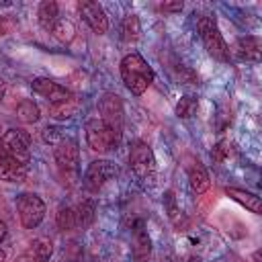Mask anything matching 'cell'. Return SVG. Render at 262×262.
I'll return each instance as SVG.
<instances>
[{
  "label": "cell",
  "mask_w": 262,
  "mask_h": 262,
  "mask_svg": "<svg viewBox=\"0 0 262 262\" xmlns=\"http://www.w3.org/2000/svg\"><path fill=\"white\" fill-rule=\"evenodd\" d=\"M121 78H123L125 88L131 94L139 96L154 82V70L137 51H131L121 59Z\"/></svg>",
  "instance_id": "6da1fadb"
},
{
  "label": "cell",
  "mask_w": 262,
  "mask_h": 262,
  "mask_svg": "<svg viewBox=\"0 0 262 262\" xmlns=\"http://www.w3.org/2000/svg\"><path fill=\"white\" fill-rule=\"evenodd\" d=\"M129 166L133 170V174L137 176V180L143 186H154L156 184V174H158V166H156V156L151 151V147L145 141H135L131 145L129 151Z\"/></svg>",
  "instance_id": "7a4b0ae2"
},
{
  "label": "cell",
  "mask_w": 262,
  "mask_h": 262,
  "mask_svg": "<svg viewBox=\"0 0 262 262\" xmlns=\"http://www.w3.org/2000/svg\"><path fill=\"white\" fill-rule=\"evenodd\" d=\"M196 31H199V37H201V41H203V45L211 57H215L217 61H229V47L223 41L213 16L199 14L196 16Z\"/></svg>",
  "instance_id": "3957f363"
},
{
  "label": "cell",
  "mask_w": 262,
  "mask_h": 262,
  "mask_svg": "<svg viewBox=\"0 0 262 262\" xmlns=\"http://www.w3.org/2000/svg\"><path fill=\"white\" fill-rule=\"evenodd\" d=\"M31 135L25 129H8L0 135V151L18 164L27 166L31 160Z\"/></svg>",
  "instance_id": "277c9868"
},
{
  "label": "cell",
  "mask_w": 262,
  "mask_h": 262,
  "mask_svg": "<svg viewBox=\"0 0 262 262\" xmlns=\"http://www.w3.org/2000/svg\"><path fill=\"white\" fill-rule=\"evenodd\" d=\"M53 158H55V164H57L61 178H66L68 182H74L78 176V162H80L78 143L70 137L57 141L55 149H53Z\"/></svg>",
  "instance_id": "5b68a950"
},
{
  "label": "cell",
  "mask_w": 262,
  "mask_h": 262,
  "mask_svg": "<svg viewBox=\"0 0 262 262\" xmlns=\"http://www.w3.org/2000/svg\"><path fill=\"white\" fill-rule=\"evenodd\" d=\"M86 141L92 151L104 154L119 145L121 137L102 121V119H90L86 123Z\"/></svg>",
  "instance_id": "8992f818"
},
{
  "label": "cell",
  "mask_w": 262,
  "mask_h": 262,
  "mask_svg": "<svg viewBox=\"0 0 262 262\" xmlns=\"http://www.w3.org/2000/svg\"><path fill=\"white\" fill-rule=\"evenodd\" d=\"M16 211L23 227L35 229L45 217V203L33 192H23L16 196Z\"/></svg>",
  "instance_id": "52a82bcc"
},
{
  "label": "cell",
  "mask_w": 262,
  "mask_h": 262,
  "mask_svg": "<svg viewBox=\"0 0 262 262\" xmlns=\"http://www.w3.org/2000/svg\"><path fill=\"white\" fill-rule=\"evenodd\" d=\"M119 174L115 162L111 160H94L86 172H84V178H82V184L88 192H98L108 180H113L115 176Z\"/></svg>",
  "instance_id": "ba28073f"
},
{
  "label": "cell",
  "mask_w": 262,
  "mask_h": 262,
  "mask_svg": "<svg viewBox=\"0 0 262 262\" xmlns=\"http://www.w3.org/2000/svg\"><path fill=\"white\" fill-rule=\"evenodd\" d=\"M98 111H100V119L121 137L123 133V102L117 94H104L100 100H98Z\"/></svg>",
  "instance_id": "9c48e42d"
},
{
  "label": "cell",
  "mask_w": 262,
  "mask_h": 262,
  "mask_svg": "<svg viewBox=\"0 0 262 262\" xmlns=\"http://www.w3.org/2000/svg\"><path fill=\"white\" fill-rule=\"evenodd\" d=\"M78 10L82 14V18L86 20V25L96 33V35H104L108 31V16L102 10V6L94 0H80L78 2Z\"/></svg>",
  "instance_id": "30bf717a"
},
{
  "label": "cell",
  "mask_w": 262,
  "mask_h": 262,
  "mask_svg": "<svg viewBox=\"0 0 262 262\" xmlns=\"http://www.w3.org/2000/svg\"><path fill=\"white\" fill-rule=\"evenodd\" d=\"M31 88L39 96L47 98L49 104H57V102H63V100H68V98L74 96L66 86H61V84H57V82H53L49 78H35L31 82Z\"/></svg>",
  "instance_id": "8fae6325"
},
{
  "label": "cell",
  "mask_w": 262,
  "mask_h": 262,
  "mask_svg": "<svg viewBox=\"0 0 262 262\" xmlns=\"http://www.w3.org/2000/svg\"><path fill=\"white\" fill-rule=\"evenodd\" d=\"M151 256V239L139 221L137 227L133 229V260L135 262H147Z\"/></svg>",
  "instance_id": "7c38bea8"
},
{
  "label": "cell",
  "mask_w": 262,
  "mask_h": 262,
  "mask_svg": "<svg viewBox=\"0 0 262 262\" xmlns=\"http://www.w3.org/2000/svg\"><path fill=\"white\" fill-rule=\"evenodd\" d=\"M25 176H27V166L18 164L16 160H12L0 151V180L20 182V180H25Z\"/></svg>",
  "instance_id": "4fadbf2b"
},
{
  "label": "cell",
  "mask_w": 262,
  "mask_h": 262,
  "mask_svg": "<svg viewBox=\"0 0 262 262\" xmlns=\"http://www.w3.org/2000/svg\"><path fill=\"white\" fill-rule=\"evenodd\" d=\"M186 174H188V184H190V188H192L194 194L207 192V188H209V174H207L205 166H203L199 160L192 162V164L186 168Z\"/></svg>",
  "instance_id": "5bb4252c"
},
{
  "label": "cell",
  "mask_w": 262,
  "mask_h": 262,
  "mask_svg": "<svg viewBox=\"0 0 262 262\" xmlns=\"http://www.w3.org/2000/svg\"><path fill=\"white\" fill-rule=\"evenodd\" d=\"M225 194L231 196L233 201H237V203H239L242 207H246L248 211L260 215L262 203H260V199H258L256 194H252V192H248V190H239V188H225Z\"/></svg>",
  "instance_id": "9a60e30c"
},
{
  "label": "cell",
  "mask_w": 262,
  "mask_h": 262,
  "mask_svg": "<svg viewBox=\"0 0 262 262\" xmlns=\"http://www.w3.org/2000/svg\"><path fill=\"white\" fill-rule=\"evenodd\" d=\"M53 254V244L51 239L47 237H35L31 242V248H29V258L35 260V262H49Z\"/></svg>",
  "instance_id": "2e32d148"
},
{
  "label": "cell",
  "mask_w": 262,
  "mask_h": 262,
  "mask_svg": "<svg viewBox=\"0 0 262 262\" xmlns=\"http://www.w3.org/2000/svg\"><path fill=\"white\" fill-rule=\"evenodd\" d=\"M237 55L248 61H258L260 59V39L258 37L237 39Z\"/></svg>",
  "instance_id": "e0dca14e"
},
{
  "label": "cell",
  "mask_w": 262,
  "mask_h": 262,
  "mask_svg": "<svg viewBox=\"0 0 262 262\" xmlns=\"http://www.w3.org/2000/svg\"><path fill=\"white\" fill-rule=\"evenodd\" d=\"M94 213H96V203H94L92 199H84V201H80L78 207H76V223H78V227L86 229L88 225H92V221H94Z\"/></svg>",
  "instance_id": "ac0fdd59"
},
{
  "label": "cell",
  "mask_w": 262,
  "mask_h": 262,
  "mask_svg": "<svg viewBox=\"0 0 262 262\" xmlns=\"http://www.w3.org/2000/svg\"><path fill=\"white\" fill-rule=\"evenodd\" d=\"M37 16H39V25H41L45 31H51L53 25L57 23V4H55L53 0H45V2H41V4H39V12H37Z\"/></svg>",
  "instance_id": "d6986e66"
},
{
  "label": "cell",
  "mask_w": 262,
  "mask_h": 262,
  "mask_svg": "<svg viewBox=\"0 0 262 262\" xmlns=\"http://www.w3.org/2000/svg\"><path fill=\"white\" fill-rule=\"evenodd\" d=\"M78 108H80V102H78L76 96H72V98L63 100V102L49 104V115L53 119H70V117H74L78 113Z\"/></svg>",
  "instance_id": "ffe728a7"
},
{
  "label": "cell",
  "mask_w": 262,
  "mask_h": 262,
  "mask_svg": "<svg viewBox=\"0 0 262 262\" xmlns=\"http://www.w3.org/2000/svg\"><path fill=\"white\" fill-rule=\"evenodd\" d=\"M139 33H141V27H139V18L135 14H129L123 18L121 23V39L125 43H133L139 39Z\"/></svg>",
  "instance_id": "44dd1931"
},
{
  "label": "cell",
  "mask_w": 262,
  "mask_h": 262,
  "mask_svg": "<svg viewBox=\"0 0 262 262\" xmlns=\"http://www.w3.org/2000/svg\"><path fill=\"white\" fill-rule=\"evenodd\" d=\"M16 117H18L23 123H37L39 117H41V111H39L37 102L25 98V100H20L18 106H16Z\"/></svg>",
  "instance_id": "7402d4cb"
},
{
  "label": "cell",
  "mask_w": 262,
  "mask_h": 262,
  "mask_svg": "<svg viewBox=\"0 0 262 262\" xmlns=\"http://www.w3.org/2000/svg\"><path fill=\"white\" fill-rule=\"evenodd\" d=\"M53 37L61 43H70L74 37H76V27L72 25V20H66V18H57V23L53 25L51 29Z\"/></svg>",
  "instance_id": "603a6c76"
},
{
  "label": "cell",
  "mask_w": 262,
  "mask_h": 262,
  "mask_svg": "<svg viewBox=\"0 0 262 262\" xmlns=\"http://www.w3.org/2000/svg\"><path fill=\"white\" fill-rule=\"evenodd\" d=\"M55 223H57V227L61 231H72L74 227H78V223H76V209L74 207H61L57 211Z\"/></svg>",
  "instance_id": "cb8c5ba5"
},
{
  "label": "cell",
  "mask_w": 262,
  "mask_h": 262,
  "mask_svg": "<svg viewBox=\"0 0 262 262\" xmlns=\"http://www.w3.org/2000/svg\"><path fill=\"white\" fill-rule=\"evenodd\" d=\"M194 111H196V98H192V96H182L176 104V115L182 117V119L192 117Z\"/></svg>",
  "instance_id": "d4e9b609"
},
{
  "label": "cell",
  "mask_w": 262,
  "mask_h": 262,
  "mask_svg": "<svg viewBox=\"0 0 262 262\" xmlns=\"http://www.w3.org/2000/svg\"><path fill=\"white\" fill-rule=\"evenodd\" d=\"M164 209L168 211V217L178 225V221H180V209H178V205H176V196H174V192L172 190H166V194H164Z\"/></svg>",
  "instance_id": "484cf974"
},
{
  "label": "cell",
  "mask_w": 262,
  "mask_h": 262,
  "mask_svg": "<svg viewBox=\"0 0 262 262\" xmlns=\"http://www.w3.org/2000/svg\"><path fill=\"white\" fill-rule=\"evenodd\" d=\"M229 154H231V145H229V141H225V139H221V141H217L215 143V147L211 149V158L215 160V162H225L227 158H229Z\"/></svg>",
  "instance_id": "4316f807"
},
{
  "label": "cell",
  "mask_w": 262,
  "mask_h": 262,
  "mask_svg": "<svg viewBox=\"0 0 262 262\" xmlns=\"http://www.w3.org/2000/svg\"><path fill=\"white\" fill-rule=\"evenodd\" d=\"M59 129H55V127H47L45 131H43V137H45V141H49V143H57V141H61L63 137L57 133Z\"/></svg>",
  "instance_id": "83f0119b"
},
{
  "label": "cell",
  "mask_w": 262,
  "mask_h": 262,
  "mask_svg": "<svg viewBox=\"0 0 262 262\" xmlns=\"http://www.w3.org/2000/svg\"><path fill=\"white\" fill-rule=\"evenodd\" d=\"M160 10H164V12H180L182 10V2H164V4H160Z\"/></svg>",
  "instance_id": "f1b7e54d"
},
{
  "label": "cell",
  "mask_w": 262,
  "mask_h": 262,
  "mask_svg": "<svg viewBox=\"0 0 262 262\" xmlns=\"http://www.w3.org/2000/svg\"><path fill=\"white\" fill-rule=\"evenodd\" d=\"M6 31H8V23H6V18H4V16H0V37H2V35H6Z\"/></svg>",
  "instance_id": "f546056e"
},
{
  "label": "cell",
  "mask_w": 262,
  "mask_h": 262,
  "mask_svg": "<svg viewBox=\"0 0 262 262\" xmlns=\"http://www.w3.org/2000/svg\"><path fill=\"white\" fill-rule=\"evenodd\" d=\"M6 233H8V229H6V223L0 219V244L4 242V237H6Z\"/></svg>",
  "instance_id": "4dcf8cb0"
},
{
  "label": "cell",
  "mask_w": 262,
  "mask_h": 262,
  "mask_svg": "<svg viewBox=\"0 0 262 262\" xmlns=\"http://www.w3.org/2000/svg\"><path fill=\"white\" fill-rule=\"evenodd\" d=\"M4 92H6V84H4V80L0 78V100L4 98Z\"/></svg>",
  "instance_id": "1f68e13d"
},
{
  "label": "cell",
  "mask_w": 262,
  "mask_h": 262,
  "mask_svg": "<svg viewBox=\"0 0 262 262\" xmlns=\"http://www.w3.org/2000/svg\"><path fill=\"white\" fill-rule=\"evenodd\" d=\"M186 262H201V258L199 256H190V258H186Z\"/></svg>",
  "instance_id": "d6a6232c"
},
{
  "label": "cell",
  "mask_w": 262,
  "mask_h": 262,
  "mask_svg": "<svg viewBox=\"0 0 262 262\" xmlns=\"http://www.w3.org/2000/svg\"><path fill=\"white\" fill-rule=\"evenodd\" d=\"M160 262H174V258H172V256H166V258H162Z\"/></svg>",
  "instance_id": "836d02e7"
},
{
  "label": "cell",
  "mask_w": 262,
  "mask_h": 262,
  "mask_svg": "<svg viewBox=\"0 0 262 262\" xmlns=\"http://www.w3.org/2000/svg\"><path fill=\"white\" fill-rule=\"evenodd\" d=\"M0 262H6V254H4V250H0Z\"/></svg>",
  "instance_id": "e575fe53"
},
{
  "label": "cell",
  "mask_w": 262,
  "mask_h": 262,
  "mask_svg": "<svg viewBox=\"0 0 262 262\" xmlns=\"http://www.w3.org/2000/svg\"><path fill=\"white\" fill-rule=\"evenodd\" d=\"M0 135H2V127H0Z\"/></svg>",
  "instance_id": "d590c367"
}]
</instances>
